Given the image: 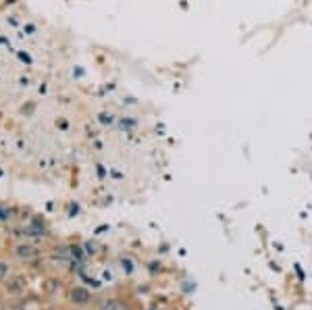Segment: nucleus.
<instances>
[{"instance_id":"nucleus-1","label":"nucleus","mask_w":312,"mask_h":310,"mask_svg":"<svg viewBox=\"0 0 312 310\" xmlns=\"http://www.w3.org/2000/svg\"><path fill=\"white\" fill-rule=\"evenodd\" d=\"M38 252H36V248H32V246H21V248H17V256H21V258H32V256H36Z\"/></svg>"},{"instance_id":"nucleus-4","label":"nucleus","mask_w":312,"mask_h":310,"mask_svg":"<svg viewBox=\"0 0 312 310\" xmlns=\"http://www.w3.org/2000/svg\"><path fill=\"white\" fill-rule=\"evenodd\" d=\"M5 275H7V266L0 264V277H5Z\"/></svg>"},{"instance_id":"nucleus-3","label":"nucleus","mask_w":312,"mask_h":310,"mask_svg":"<svg viewBox=\"0 0 312 310\" xmlns=\"http://www.w3.org/2000/svg\"><path fill=\"white\" fill-rule=\"evenodd\" d=\"M73 298H79L77 302H86V298H88V293H86V291H79V289H77V291H73Z\"/></svg>"},{"instance_id":"nucleus-2","label":"nucleus","mask_w":312,"mask_h":310,"mask_svg":"<svg viewBox=\"0 0 312 310\" xmlns=\"http://www.w3.org/2000/svg\"><path fill=\"white\" fill-rule=\"evenodd\" d=\"M102 310H127V306L117 300H106V302H102Z\"/></svg>"},{"instance_id":"nucleus-5","label":"nucleus","mask_w":312,"mask_h":310,"mask_svg":"<svg viewBox=\"0 0 312 310\" xmlns=\"http://www.w3.org/2000/svg\"><path fill=\"white\" fill-rule=\"evenodd\" d=\"M3 310H9V308H3Z\"/></svg>"}]
</instances>
